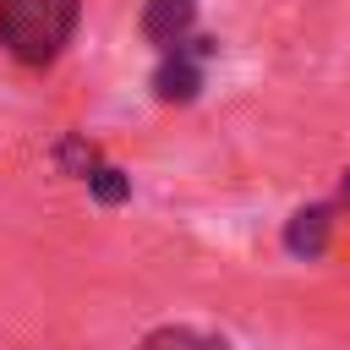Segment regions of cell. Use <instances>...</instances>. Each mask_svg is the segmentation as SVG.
Instances as JSON below:
<instances>
[{"label":"cell","instance_id":"obj_3","mask_svg":"<svg viewBox=\"0 0 350 350\" xmlns=\"http://www.w3.org/2000/svg\"><path fill=\"white\" fill-rule=\"evenodd\" d=\"M55 159H60L71 175H82V180H88V191H93L104 208H115V202H126V197H131V180H126L115 164H104V159L93 153V142H82V137H60Z\"/></svg>","mask_w":350,"mask_h":350},{"label":"cell","instance_id":"obj_4","mask_svg":"<svg viewBox=\"0 0 350 350\" xmlns=\"http://www.w3.org/2000/svg\"><path fill=\"white\" fill-rule=\"evenodd\" d=\"M191 22H197V0H148L142 5V38L159 44V49H175L191 38Z\"/></svg>","mask_w":350,"mask_h":350},{"label":"cell","instance_id":"obj_1","mask_svg":"<svg viewBox=\"0 0 350 350\" xmlns=\"http://www.w3.org/2000/svg\"><path fill=\"white\" fill-rule=\"evenodd\" d=\"M77 16H82V0H0V49L44 71L66 55Z\"/></svg>","mask_w":350,"mask_h":350},{"label":"cell","instance_id":"obj_7","mask_svg":"<svg viewBox=\"0 0 350 350\" xmlns=\"http://www.w3.org/2000/svg\"><path fill=\"white\" fill-rule=\"evenodd\" d=\"M339 202L350 208V170H345V180H339Z\"/></svg>","mask_w":350,"mask_h":350},{"label":"cell","instance_id":"obj_2","mask_svg":"<svg viewBox=\"0 0 350 350\" xmlns=\"http://www.w3.org/2000/svg\"><path fill=\"white\" fill-rule=\"evenodd\" d=\"M208 55H213L208 38H186V44H175V49H164V60H159V71H153L159 98H164V104H191L197 88H202V60H208Z\"/></svg>","mask_w":350,"mask_h":350},{"label":"cell","instance_id":"obj_6","mask_svg":"<svg viewBox=\"0 0 350 350\" xmlns=\"http://www.w3.org/2000/svg\"><path fill=\"white\" fill-rule=\"evenodd\" d=\"M142 350H235V345L219 334H197V328H153Z\"/></svg>","mask_w":350,"mask_h":350},{"label":"cell","instance_id":"obj_5","mask_svg":"<svg viewBox=\"0 0 350 350\" xmlns=\"http://www.w3.org/2000/svg\"><path fill=\"white\" fill-rule=\"evenodd\" d=\"M284 246L295 257H317L328 246V208H301L290 224H284Z\"/></svg>","mask_w":350,"mask_h":350}]
</instances>
